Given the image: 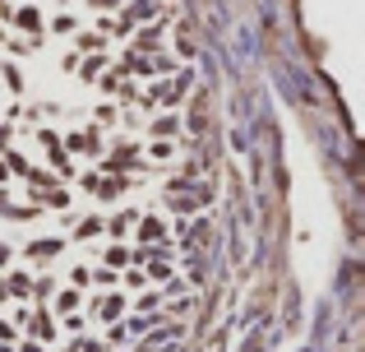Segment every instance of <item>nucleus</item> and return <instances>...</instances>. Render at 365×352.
Listing matches in <instances>:
<instances>
[{
	"instance_id": "f257e3e1",
	"label": "nucleus",
	"mask_w": 365,
	"mask_h": 352,
	"mask_svg": "<svg viewBox=\"0 0 365 352\" xmlns=\"http://www.w3.org/2000/svg\"><path fill=\"white\" fill-rule=\"evenodd\" d=\"M180 0H0V352H185L217 158Z\"/></svg>"
}]
</instances>
